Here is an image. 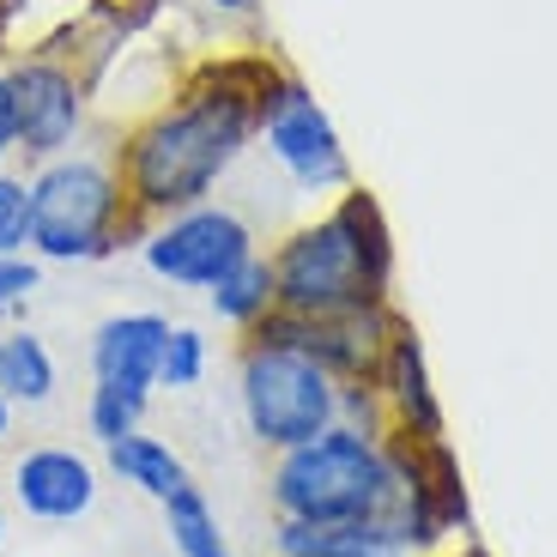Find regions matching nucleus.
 Segmentation results:
<instances>
[{
  "label": "nucleus",
  "instance_id": "f3484780",
  "mask_svg": "<svg viewBox=\"0 0 557 557\" xmlns=\"http://www.w3.org/2000/svg\"><path fill=\"white\" fill-rule=\"evenodd\" d=\"M158 509H164V533H170V545H176V557H237L231 540H224V528H219V516H212L207 491H200L195 479H188L176 497H164Z\"/></svg>",
  "mask_w": 557,
  "mask_h": 557
},
{
  "label": "nucleus",
  "instance_id": "f03ea898",
  "mask_svg": "<svg viewBox=\"0 0 557 557\" xmlns=\"http://www.w3.org/2000/svg\"><path fill=\"white\" fill-rule=\"evenodd\" d=\"M267 261H273L278 309L321 321L363 304H388L400 249H394V224H388V207L376 200V188L351 182V188L334 195L327 212L285 231L267 249Z\"/></svg>",
  "mask_w": 557,
  "mask_h": 557
},
{
  "label": "nucleus",
  "instance_id": "a878e982",
  "mask_svg": "<svg viewBox=\"0 0 557 557\" xmlns=\"http://www.w3.org/2000/svg\"><path fill=\"white\" fill-rule=\"evenodd\" d=\"M212 7H219V13H237V18L255 13V0H212Z\"/></svg>",
  "mask_w": 557,
  "mask_h": 557
},
{
  "label": "nucleus",
  "instance_id": "7ed1b4c3",
  "mask_svg": "<svg viewBox=\"0 0 557 557\" xmlns=\"http://www.w3.org/2000/svg\"><path fill=\"white\" fill-rule=\"evenodd\" d=\"M152 219H139L110 152H61L30 170V255L49 267L110 261L139 249Z\"/></svg>",
  "mask_w": 557,
  "mask_h": 557
},
{
  "label": "nucleus",
  "instance_id": "412c9836",
  "mask_svg": "<svg viewBox=\"0 0 557 557\" xmlns=\"http://www.w3.org/2000/svg\"><path fill=\"white\" fill-rule=\"evenodd\" d=\"M37 285H42L37 255H0V321H13L37 297Z\"/></svg>",
  "mask_w": 557,
  "mask_h": 557
},
{
  "label": "nucleus",
  "instance_id": "20e7f679",
  "mask_svg": "<svg viewBox=\"0 0 557 557\" xmlns=\"http://www.w3.org/2000/svg\"><path fill=\"white\" fill-rule=\"evenodd\" d=\"M388 491V448L358 424H334V431L285 448L267 473V503L285 521H376Z\"/></svg>",
  "mask_w": 557,
  "mask_h": 557
},
{
  "label": "nucleus",
  "instance_id": "bb28decb",
  "mask_svg": "<svg viewBox=\"0 0 557 557\" xmlns=\"http://www.w3.org/2000/svg\"><path fill=\"white\" fill-rule=\"evenodd\" d=\"M0 540H7V516H0Z\"/></svg>",
  "mask_w": 557,
  "mask_h": 557
},
{
  "label": "nucleus",
  "instance_id": "a211bd4d",
  "mask_svg": "<svg viewBox=\"0 0 557 557\" xmlns=\"http://www.w3.org/2000/svg\"><path fill=\"white\" fill-rule=\"evenodd\" d=\"M207 363H212V346L200 327H170L164 358H158V388H200Z\"/></svg>",
  "mask_w": 557,
  "mask_h": 557
},
{
  "label": "nucleus",
  "instance_id": "dca6fc26",
  "mask_svg": "<svg viewBox=\"0 0 557 557\" xmlns=\"http://www.w3.org/2000/svg\"><path fill=\"white\" fill-rule=\"evenodd\" d=\"M0 394L13 406H42L55 394V358L30 327H7L0 334Z\"/></svg>",
  "mask_w": 557,
  "mask_h": 557
},
{
  "label": "nucleus",
  "instance_id": "ddd939ff",
  "mask_svg": "<svg viewBox=\"0 0 557 557\" xmlns=\"http://www.w3.org/2000/svg\"><path fill=\"white\" fill-rule=\"evenodd\" d=\"M273 557H412L376 521H285L273 516Z\"/></svg>",
  "mask_w": 557,
  "mask_h": 557
},
{
  "label": "nucleus",
  "instance_id": "1a4fd4ad",
  "mask_svg": "<svg viewBox=\"0 0 557 557\" xmlns=\"http://www.w3.org/2000/svg\"><path fill=\"white\" fill-rule=\"evenodd\" d=\"M382 448H388L394 473L424 491V503L443 516L448 540H473V497H467V467H460L455 443L448 436H412V431H394L388 424Z\"/></svg>",
  "mask_w": 557,
  "mask_h": 557
},
{
  "label": "nucleus",
  "instance_id": "423d86ee",
  "mask_svg": "<svg viewBox=\"0 0 557 557\" xmlns=\"http://www.w3.org/2000/svg\"><path fill=\"white\" fill-rule=\"evenodd\" d=\"M261 255L255 224L224 200H200V207H182L170 219H158L139 243V261L146 273L176 285V292H212L224 273H237L243 261Z\"/></svg>",
  "mask_w": 557,
  "mask_h": 557
},
{
  "label": "nucleus",
  "instance_id": "6ab92c4d",
  "mask_svg": "<svg viewBox=\"0 0 557 557\" xmlns=\"http://www.w3.org/2000/svg\"><path fill=\"white\" fill-rule=\"evenodd\" d=\"M139 418H146V406L139 400H127L122 388H91V400H85V431H91V443H122V436H134L139 431Z\"/></svg>",
  "mask_w": 557,
  "mask_h": 557
},
{
  "label": "nucleus",
  "instance_id": "39448f33",
  "mask_svg": "<svg viewBox=\"0 0 557 557\" xmlns=\"http://www.w3.org/2000/svg\"><path fill=\"white\" fill-rule=\"evenodd\" d=\"M237 412H243V431H249L255 443L285 455V448H297V443H309V436L339 424V382L327 376L304 346L243 334V346H237Z\"/></svg>",
  "mask_w": 557,
  "mask_h": 557
},
{
  "label": "nucleus",
  "instance_id": "4be33fe9",
  "mask_svg": "<svg viewBox=\"0 0 557 557\" xmlns=\"http://www.w3.org/2000/svg\"><path fill=\"white\" fill-rule=\"evenodd\" d=\"M18 158V98H13V73L0 61V170Z\"/></svg>",
  "mask_w": 557,
  "mask_h": 557
},
{
  "label": "nucleus",
  "instance_id": "b1692460",
  "mask_svg": "<svg viewBox=\"0 0 557 557\" xmlns=\"http://www.w3.org/2000/svg\"><path fill=\"white\" fill-rule=\"evenodd\" d=\"M436 557H491V552H485V545H479V540H460L455 552H436Z\"/></svg>",
  "mask_w": 557,
  "mask_h": 557
},
{
  "label": "nucleus",
  "instance_id": "393cba45",
  "mask_svg": "<svg viewBox=\"0 0 557 557\" xmlns=\"http://www.w3.org/2000/svg\"><path fill=\"white\" fill-rule=\"evenodd\" d=\"M7 436H13V400L0 394V443H7Z\"/></svg>",
  "mask_w": 557,
  "mask_h": 557
},
{
  "label": "nucleus",
  "instance_id": "5701e85b",
  "mask_svg": "<svg viewBox=\"0 0 557 557\" xmlns=\"http://www.w3.org/2000/svg\"><path fill=\"white\" fill-rule=\"evenodd\" d=\"M25 18H30V0H0V55H18L13 42L25 37Z\"/></svg>",
  "mask_w": 557,
  "mask_h": 557
},
{
  "label": "nucleus",
  "instance_id": "f8f14e48",
  "mask_svg": "<svg viewBox=\"0 0 557 557\" xmlns=\"http://www.w3.org/2000/svg\"><path fill=\"white\" fill-rule=\"evenodd\" d=\"M376 388H382V400H388L394 431L448 436V412H443V394H436V376H431V351H424V334L412 327V315H400V327H394Z\"/></svg>",
  "mask_w": 557,
  "mask_h": 557
},
{
  "label": "nucleus",
  "instance_id": "aec40b11",
  "mask_svg": "<svg viewBox=\"0 0 557 557\" xmlns=\"http://www.w3.org/2000/svg\"><path fill=\"white\" fill-rule=\"evenodd\" d=\"M0 255H30V176L0 170Z\"/></svg>",
  "mask_w": 557,
  "mask_h": 557
},
{
  "label": "nucleus",
  "instance_id": "2eb2a0df",
  "mask_svg": "<svg viewBox=\"0 0 557 557\" xmlns=\"http://www.w3.org/2000/svg\"><path fill=\"white\" fill-rule=\"evenodd\" d=\"M212 315L224 321V327H237V334H249L255 321H267L278 309V292H273V261L267 255H255V261H243L237 273H224L219 285L207 292Z\"/></svg>",
  "mask_w": 557,
  "mask_h": 557
},
{
  "label": "nucleus",
  "instance_id": "6e6552de",
  "mask_svg": "<svg viewBox=\"0 0 557 557\" xmlns=\"http://www.w3.org/2000/svg\"><path fill=\"white\" fill-rule=\"evenodd\" d=\"M13 98H18V158L30 170L61 152H79L91 127V79L55 55H13Z\"/></svg>",
  "mask_w": 557,
  "mask_h": 557
},
{
  "label": "nucleus",
  "instance_id": "0eeeda50",
  "mask_svg": "<svg viewBox=\"0 0 557 557\" xmlns=\"http://www.w3.org/2000/svg\"><path fill=\"white\" fill-rule=\"evenodd\" d=\"M261 146H267V158L292 176V188H304V195H339V188L358 182L334 115L321 110V98L297 79V73L278 85V98L267 103Z\"/></svg>",
  "mask_w": 557,
  "mask_h": 557
},
{
  "label": "nucleus",
  "instance_id": "4468645a",
  "mask_svg": "<svg viewBox=\"0 0 557 557\" xmlns=\"http://www.w3.org/2000/svg\"><path fill=\"white\" fill-rule=\"evenodd\" d=\"M103 460H110V473L122 479V485H134L139 497H152V503L176 497V491L188 485V460H182L164 436L134 431V436H122V443L103 448Z\"/></svg>",
  "mask_w": 557,
  "mask_h": 557
},
{
  "label": "nucleus",
  "instance_id": "f257e3e1",
  "mask_svg": "<svg viewBox=\"0 0 557 557\" xmlns=\"http://www.w3.org/2000/svg\"><path fill=\"white\" fill-rule=\"evenodd\" d=\"M285 79L292 67L273 49H219L200 55L146 115H134L110 158L139 219L158 224L219 195V182L261 139V115Z\"/></svg>",
  "mask_w": 557,
  "mask_h": 557
},
{
  "label": "nucleus",
  "instance_id": "9b49d317",
  "mask_svg": "<svg viewBox=\"0 0 557 557\" xmlns=\"http://www.w3.org/2000/svg\"><path fill=\"white\" fill-rule=\"evenodd\" d=\"M164 339H170V321L152 315V309L110 315L98 334H91V382H103V388H122L127 400L152 406Z\"/></svg>",
  "mask_w": 557,
  "mask_h": 557
},
{
  "label": "nucleus",
  "instance_id": "9d476101",
  "mask_svg": "<svg viewBox=\"0 0 557 557\" xmlns=\"http://www.w3.org/2000/svg\"><path fill=\"white\" fill-rule=\"evenodd\" d=\"M13 497L30 521H79L91 516V503H98V467L79 455V448H25L13 467Z\"/></svg>",
  "mask_w": 557,
  "mask_h": 557
}]
</instances>
